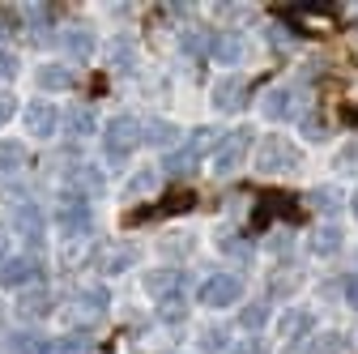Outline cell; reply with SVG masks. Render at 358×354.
<instances>
[{"label": "cell", "mask_w": 358, "mask_h": 354, "mask_svg": "<svg viewBox=\"0 0 358 354\" xmlns=\"http://www.w3.org/2000/svg\"><path fill=\"white\" fill-rule=\"evenodd\" d=\"M217 141H222L217 128H196L192 137H188V146H179V150L166 154L162 171H166V175H188V171H196L201 158H205V150H217Z\"/></svg>", "instance_id": "6da1fadb"}, {"label": "cell", "mask_w": 358, "mask_h": 354, "mask_svg": "<svg viewBox=\"0 0 358 354\" xmlns=\"http://www.w3.org/2000/svg\"><path fill=\"white\" fill-rule=\"evenodd\" d=\"M137 141H141V124L132 120V115H115V120H107V128H103V150H107V158H128L132 150H137Z\"/></svg>", "instance_id": "7a4b0ae2"}, {"label": "cell", "mask_w": 358, "mask_h": 354, "mask_svg": "<svg viewBox=\"0 0 358 354\" xmlns=\"http://www.w3.org/2000/svg\"><path fill=\"white\" fill-rule=\"evenodd\" d=\"M248 150H252V128L227 132V137L217 141V150H213V175H235V171L243 167Z\"/></svg>", "instance_id": "3957f363"}, {"label": "cell", "mask_w": 358, "mask_h": 354, "mask_svg": "<svg viewBox=\"0 0 358 354\" xmlns=\"http://www.w3.org/2000/svg\"><path fill=\"white\" fill-rule=\"evenodd\" d=\"M56 227H60L69 239L90 235V227H94V209H90V201L77 197V192H64V201H60V209H56Z\"/></svg>", "instance_id": "277c9868"}, {"label": "cell", "mask_w": 358, "mask_h": 354, "mask_svg": "<svg viewBox=\"0 0 358 354\" xmlns=\"http://www.w3.org/2000/svg\"><path fill=\"white\" fill-rule=\"evenodd\" d=\"M299 167V150L286 141V137H268V141H260V150H256V171H264V175H286V171H294Z\"/></svg>", "instance_id": "5b68a950"}, {"label": "cell", "mask_w": 358, "mask_h": 354, "mask_svg": "<svg viewBox=\"0 0 358 354\" xmlns=\"http://www.w3.org/2000/svg\"><path fill=\"white\" fill-rule=\"evenodd\" d=\"M107 307H111V295L103 290V286H85V290H77L73 295V303H69V320L73 325H99L103 316H107Z\"/></svg>", "instance_id": "8992f818"}, {"label": "cell", "mask_w": 358, "mask_h": 354, "mask_svg": "<svg viewBox=\"0 0 358 354\" xmlns=\"http://www.w3.org/2000/svg\"><path fill=\"white\" fill-rule=\"evenodd\" d=\"M239 295H243V282H239L235 274H213V278H205L201 290H196V299H201L205 307H231V303H239Z\"/></svg>", "instance_id": "52a82bcc"}, {"label": "cell", "mask_w": 358, "mask_h": 354, "mask_svg": "<svg viewBox=\"0 0 358 354\" xmlns=\"http://www.w3.org/2000/svg\"><path fill=\"white\" fill-rule=\"evenodd\" d=\"M145 290H150L158 303H184L188 278H184V269H154V274L145 278Z\"/></svg>", "instance_id": "ba28073f"}, {"label": "cell", "mask_w": 358, "mask_h": 354, "mask_svg": "<svg viewBox=\"0 0 358 354\" xmlns=\"http://www.w3.org/2000/svg\"><path fill=\"white\" fill-rule=\"evenodd\" d=\"M103 171L99 167H90V162H73L69 171H64V188L69 192H77V197H99L103 192Z\"/></svg>", "instance_id": "9c48e42d"}, {"label": "cell", "mask_w": 358, "mask_h": 354, "mask_svg": "<svg viewBox=\"0 0 358 354\" xmlns=\"http://www.w3.org/2000/svg\"><path fill=\"white\" fill-rule=\"evenodd\" d=\"M38 269L43 264L34 256H9L5 264H0V286H9V290L30 286V282H38Z\"/></svg>", "instance_id": "30bf717a"}, {"label": "cell", "mask_w": 358, "mask_h": 354, "mask_svg": "<svg viewBox=\"0 0 358 354\" xmlns=\"http://www.w3.org/2000/svg\"><path fill=\"white\" fill-rule=\"evenodd\" d=\"M56 128H60V111L52 103H30L26 107V132H34L38 141L56 137Z\"/></svg>", "instance_id": "8fae6325"}, {"label": "cell", "mask_w": 358, "mask_h": 354, "mask_svg": "<svg viewBox=\"0 0 358 354\" xmlns=\"http://www.w3.org/2000/svg\"><path fill=\"white\" fill-rule=\"evenodd\" d=\"M13 227H17V235H22L30 248H38V243H43V231H48V218H43L38 205H17Z\"/></svg>", "instance_id": "7c38bea8"}, {"label": "cell", "mask_w": 358, "mask_h": 354, "mask_svg": "<svg viewBox=\"0 0 358 354\" xmlns=\"http://www.w3.org/2000/svg\"><path fill=\"white\" fill-rule=\"evenodd\" d=\"M248 103V81L243 77H222L213 85V107L217 111H239Z\"/></svg>", "instance_id": "4fadbf2b"}, {"label": "cell", "mask_w": 358, "mask_h": 354, "mask_svg": "<svg viewBox=\"0 0 358 354\" xmlns=\"http://www.w3.org/2000/svg\"><path fill=\"white\" fill-rule=\"evenodd\" d=\"M94 264H99V274H124V269H132V264H137V252H132L128 243H107V248L94 256Z\"/></svg>", "instance_id": "5bb4252c"}, {"label": "cell", "mask_w": 358, "mask_h": 354, "mask_svg": "<svg viewBox=\"0 0 358 354\" xmlns=\"http://www.w3.org/2000/svg\"><path fill=\"white\" fill-rule=\"evenodd\" d=\"M311 312H303V307H290V312H282L278 316V337H286V341H303L307 333H311Z\"/></svg>", "instance_id": "9a60e30c"}, {"label": "cell", "mask_w": 358, "mask_h": 354, "mask_svg": "<svg viewBox=\"0 0 358 354\" xmlns=\"http://www.w3.org/2000/svg\"><path fill=\"white\" fill-rule=\"evenodd\" d=\"M64 52L73 64H85L90 56H94V34H90L85 26H69L64 30Z\"/></svg>", "instance_id": "2e32d148"}, {"label": "cell", "mask_w": 358, "mask_h": 354, "mask_svg": "<svg viewBox=\"0 0 358 354\" xmlns=\"http://www.w3.org/2000/svg\"><path fill=\"white\" fill-rule=\"evenodd\" d=\"M209 56L222 60V64H235V60L243 56V38H239L235 30H217V34L209 38Z\"/></svg>", "instance_id": "e0dca14e"}, {"label": "cell", "mask_w": 358, "mask_h": 354, "mask_svg": "<svg viewBox=\"0 0 358 354\" xmlns=\"http://www.w3.org/2000/svg\"><path fill=\"white\" fill-rule=\"evenodd\" d=\"M9 350L13 354H56V341L52 337H43L38 329H22V333H9Z\"/></svg>", "instance_id": "ac0fdd59"}, {"label": "cell", "mask_w": 358, "mask_h": 354, "mask_svg": "<svg viewBox=\"0 0 358 354\" xmlns=\"http://www.w3.org/2000/svg\"><path fill=\"white\" fill-rule=\"evenodd\" d=\"M17 316H22V320H43V316H52V295H48V290H26L22 303H17Z\"/></svg>", "instance_id": "d6986e66"}, {"label": "cell", "mask_w": 358, "mask_h": 354, "mask_svg": "<svg viewBox=\"0 0 358 354\" xmlns=\"http://www.w3.org/2000/svg\"><path fill=\"white\" fill-rule=\"evenodd\" d=\"M290 90H286V85H278V90H268L264 99H260V111H264V120H286L290 115Z\"/></svg>", "instance_id": "ffe728a7"}, {"label": "cell", "mask_w": 358, "mask_h": 354, "mask_svg": "<svg viewBox=\"0 0 358 354\" xmlns=\"http://www.w3.org/2000/svg\"><path fill=\"white\" fill-rule=\"evenodd\" d=\"M34 81L43 85V90H69V81H73V73H69V64H43Z\"/></svg>", "instance_id": "44dd1931"}, {"label": "cell", "mask_w": 358, "mask_h": 354, "mask_svg": "<svg viewBox=\"0 0 358 354\" xmlns=\"http://www.w3.org/2000/svg\"><path fill=\"white\" fill-rule=\"evenodd\" d=\"M307 209H316V213H341V192L337 188H311L307 192Z\"/></svg>", "instance_id": "7402d4cb"}, {"label": "cell", "mask_w": 358, "mask_h": 354, "mask_svg": "<svg viewBox=\"0 0 358 354\" xmlns=\"http://www.w3.org/2000/svg\"><path fill=\"white\" fill-rule=\"evenodd\" d=\"M337 248H341V231H333V227H320L316 235L307 239V252L311 256H333Z\"/></svg>", "instance_id": "603a6c76"}, {"label": "cell", "mask_w": 358, "mask_h": 354, "mask_svg": "<svg viewBox=\"0 0 358 354\" xmlns=\"http://www.w3.org/2000/svg\"><path fill=\"white\" fill-rule=\"evenodd\" d=\"M341 350H345L341 333H320V337H307V346L299 354H341Z\"/></svg>", "instance_id": "cb8c5ba5"}, {"label": "cell", "mask_w": 358, "mask_h": 354, "mask_svg": "<svg viewBox=\"0 0 358 354\" xmlns=\"http://www.w3.org/2000/svg\"><path fill=\"white\" fill-rule=\"evenodd\" d=\"M175 124H166V120H150L145 124V132H141V141H150V146H175Z\"/></svg>", "instance_id": "d4e9b609"}, {"label": "cell", "mask_w": 358, "mask_h": 354, "mask_svg": "<svg viewBox=\"0 0 358 354\" xmlns=\"http://www.w3.org/2000/svg\"><path fill=\"white\" fill-rule=\"evenodd\" d=\"M26 167V146L22 141H0V171H22Z\"/></svg>", "instance_id": "484cf974"}, {"label": "cell", "mask_w": 358, "mask_h": 354, "mask_svg": "<svg viewBox=\"0 0 358 354\" xmlns=\"http://www.w3.org/2000/svg\"><path fill=\"white\" fill-rule=\"evenodd\" d=\"M64 124H69V132H73V137H90V132H99V124H94V115H90V111H69L64 115Z\"/></svg>", "instance_id": "4316f807"}, {"label": "cell", "mask_w": 358, "mask_h": 354, "mask_svg": "<svg viewBox=\"0 0 358 354\" xmlns=\"http://www.w3.org/2000/svg\"><path fill=\"white\" fill-rule=\"evenodd\" d=\"M294 286H299V274H294V269H282L278 278H268V295H278V299H282V295H290Z\"/></svg>", "instance_id": "83f0119b"}, {"label": "cell", "mask_w": 358, "mask_h": 354, "mask_svg": "<svg viewBox=\"0 0 358 354\" xmlns=\"http://www.w3.org/2000/svg\"><path fill=\"white\" fill-rule=\"evenodd\" d=\"M107 56L115 60V69L124 73V69H132V43H124V38H115L111 48H107Z\"/></svg>", "instance_id": "f1b7e54d"}, {"label": "cell", "mask_w": 358, "mask_h": 354, "mask_svg": "<svg viewBox=\"0 0 358 354\" xmlns=\"http://www.w3.org/2000/svg\"><path fill=\"white\" fill-rule=\"evenodd\" d=\"M222 252H227L231 260H239V264L252 260V243H248V239H222Z\"/></svg>", "instance_id": "f546056e"}, {"label": "cell", "mask_w": 358, "mask_h": 354, "mask_svg": "<svg viewBox=\"0 0 358 354\" xmlns=\"http://www.w3.org/2000/svg\"><path fill=\"white\" fill-rule=\"evenodd\" d=\"M264 316H268V307H264V303H252V307H243V312H239V325H243V329H260Z\"/></svg>", "instance_id": "4dcf8cb0"}, {"label": "cell", "mask_w": 358, "mask_h": 354, "mask_svg": "<svg viewBox=\"0 0 358 354\" xmlns=\"http://www.w3.org/2000/svg\"><path fill=\"white\" fill-rule=\"evenodd\" d=\"M166 209H171V213H179V209H192V197H171V205H162L158 213H166ZM137 218H154V213H150V209H141V213H128V222H137Z\"/></svg>", "instance_id": "1f68e13d"}, {"label": "cell", "mask_w": 358, "mask_h": 354, "mask_svg": "<svg viewBox=\"0 0 358 354\" xmlns=\"http://www.w3.org/2000/svg\"><path fill=\"white\" fill-rule=\"evenodd\" d=\"M13 77H17V56L0 48V85H9Z\"/></svg>", "instance_id": "d6a6232c"}, {"label": "cell", "mask_w": 358, "mask_h": 354, "mask_svg": "<svg viewBox=\"0 0 358 354\" xmlns=\"http://www.w3.org/2000/svg\"><path fill=\"white\" fill-rule=\"evenodd\" d=\"M158 320L162 325H179L184 320V303H158Z\"/></svg>", "instance_id": "836d02e7"}, {"label": "cell", "mask_w": 358, "mask_h": 354, "mask_svg": "<svg viewBox=\"0 0 358 354\" xmlns=\"http://www.w3.org/2000/svg\"><path fill=\"white\" fill-rule=\"evenodd\" d=\"M201 346L205 350H222V346H227V329H205L201 333Z\"/></svg>", "instance_id": "e575fe53"}, {"label": "cell", "mask_w": 358, "mask_h": 354, "mask_svg": "<svg viewBox=\"0 0 358 354\" xmlns=\"http://www.w3.org/2000/svg\"><path fill=\"white\" fill-rule=\"evenodd\" d=\"M150 188H154V175H150V171H141V175H132V180H128V192H132V197H137V192H150Z\"/></svg>", "instance_id": "d590c367"}, {"label": "cell", "mask_w": 358, "mask_h": 354, "mask_svg": "<svg viewBox=\"0 0 358 354\" xmlns=\"http://www.w3.org/2000/svg\"><path fill=\"white\" fill-rule=\"evenodd\" d=\"M341 290H345V299H350V307H358V274H350V278L341 282Z\"/></svg>", "instance_id": "8d00e7d4"}, {"label": "cell", "mask_w": 358, "mask_h": 354, "mask_svg": "<svg viewBox=\"0 0 358 354\" xmlns=\"http://www.w3.org/2000/svg\"><path fill=\"white\" fill-rule=\"evenodd\" d=\"M9 115H13V99H5V94H0V128L9 124Z\"/></svg>", "instance_id": "74e56055"}, {"label": "cell", "mask_w": 358, "mask_h": 354, "mask_svg": "<svg viewBox=\"0 0 358 354\" xmlns=\"http://www.w3.org/2000/svg\"><path fill=\"white\" fill-rule=\"evenodd\" d=\"M231 354H264V350H260V341L248 337V341H239V350H231Z\"/></svg>", "instance_id": "f35d334b"}, {"label": "cell", "mask_w": 358, "mask_h": 354, "mask_svg": "<svg viewBox=\"0 0 358 354\" xmlns=\"http://www.w3.org/2000/svg\"><path fill=\"white\" fill-rule=\"evenodd\" d=\"M354 213H358V192H354Z\"/></svg>", "instance_id": "ab89813d"}]
</instances>
